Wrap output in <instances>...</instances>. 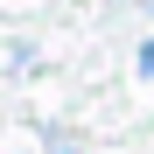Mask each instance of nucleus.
<instances>
[{
    "mask_svg": "<svg viewBox=\"0 0 154 154\" xmlns=\"http://www.w3.org/2000/svg\"><path fill=\"white\" fill-rule=\"evenodd\" d=\"M133 63H140V77H154V35L140 42V56H133Z\"/></svg>",
    "mask_w": 154,
    "mask_h": 154,
    "instance_id": "f257e3e1",
    "label": "nucleus"
}]
</instances>
